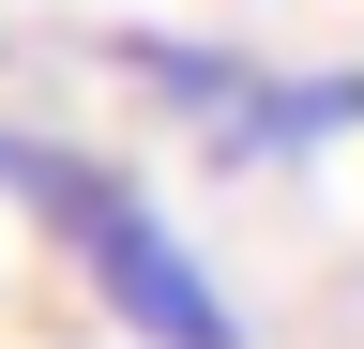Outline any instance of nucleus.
Segmentation results:
<instances>
[{"label": "nucleus", "mask_w": 364, "mask_h": 349, "mask_svg": "<svg viewBox=\"0 0 364 349\" xmlns=\"http://www.w3.org/2000/svg\"><path fill=\"white\" fill-rule=\"evenodd\" d=\"M349 137H364V61H258V92L228 107L198 152L258 183V167H318V152H349Z\"/></svg>", "instance_id": "f03ea898"}, {"label": "nucleus", "mask_w": 364, "mask_h": 349, "mask_svg": "<svg viewBox=\"0 0 364 349\" xmlns=\"http://www.w3.org/2000/svg\"><path fill=\"white\" fill-rule=\"evenodd\" d=\"M31 228L76 258V289L107 304V334H136V349H258V319L228 304L213 258L167 228V198L136 183V167L61 152V167H46V198H31Z\"/></svg>", "instance_id": "f257e3e1"}, {"label": "nucleus", "mask_w": 364, "mask_h": 349, "mask_svg": "<svg viewBox=\"0 0 364 349\" xmlns=\"http://www.w3.org/2000/svg\"><path fill=\"white\" fill-rule=\"evenodd\" d=\"M46 167H61V137H31V122H0V213L46 198Z\"/></svg>", "instance_id": "20e7f679"}, {"label": "nucleus", "mask_w": 364, "mask_h": 349, "mask_svg": "<svg viewBox=\"0 0 364 349\" xmlns=\"http://www.w3.org/2000/svg\"><path fill=\"white\" fill-rule=\"evenodd\" d=\"M91 61H107L152 122H182V137H213V122L258 92V46H198V31H107Z\"/></svg>", "instance_id": "7ed1b4c3"}]
</instances>
